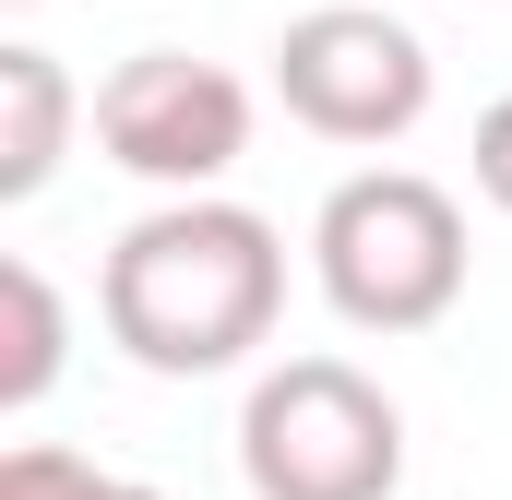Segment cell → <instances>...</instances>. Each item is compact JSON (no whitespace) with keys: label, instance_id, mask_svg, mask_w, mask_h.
Listing matches in <instances>:
<instances>
[{"label":"cell","instance_id":"obj_9","mask_svg":"<svg viewBox=\"0 0 512 500\" xmlns=\"http://www.w3.org/2000/svg\"><path fill=\"white\" fill-rule=\"evenodd\" d=\"M477 191L512 215V96H489V120H477Z\"/></svg>","mask_w":512,"mask_h":500},{"label":"cell","instance_id":"obj_8","mask_svg":"<svg viewBox=\"0 0 512 500\" xmlns=\"http://www.w3.org/2000/svg\"><path fill=\"white\" fill-rule=\"evenodd\" d=\"M0 500H167L120 477V465H84V453H60V441H12L0 453Z\"/></svg>","mask_w":512,"mask_h":500},{"label":"cell","instance_id":"obj_11","mask_svg":"<svg viewBox=\"0 0 512 500\" xmlns=\"http://www.w3.org/2000/svg\"><path fill=\"white\" fill-rule=\"evenodd\" d=\"M465 12H477V0H465Z\"/></svg>","mask_w":512,"mask_h":500},{"label":"cell","instance_id":"obj_7","mask_svg":"<svg viewBox=\"0 0 512 500\" xmlns=\"http://www.w3.org/2000/svg\"><path fill=\"white\" fill-rule=\"evenodd\" d=\"M72 358V310H60V286H48V262H0V417H24V405H48V381Z\"/></svg>","mask_w":512,"mask_h":500},{"label":"cell","instance_id":"obj_10","mask_svg":"<svg viewBox=\"0 0 512 500\" xmlns=\"http://www.w3.org/2000/svg\"><path fill=\"white\" fill-rule=\"evenodd\" d=\"M12 12H36V0H12Z\"/></svg>","mask_w":512,"mask_h":500},{"label":"cell","instance_id":"obj_5","mask_svg":"<svg viewBox=\"0 0 512 500\" xmlns=\"http://www.w3.org/2000/svg\"><path fill=\"white\" fill-rule=\"evenodd\" d=\"M96 143L143 191H215L251 155V84L227 60H191V48H131L96 84Z\"/></svg>","mask_w":512,"mask_h":500},{"label":"cell","instance_id":"obj_3","mask_svg":"<svg viewBox=\"0 0 512 500\" xmlns=\"http://www.w3.org/2000/svg\"><path fill=\"white\" fill-rule=\"evenodd\" d=\"M239 477L251 500H393L405 417L358 358H274L239 405Z\"/></svg>","mask_w":512,"mask_h":500},{"label":"cell","instance_id":"obj_1","mask_svg":"<svg viewBox=\"0 0 512 500\" xmlns=\"http://www.w3.org/2000/svg\"><path fill=\"white\" fill-rule=\"evenodd\" d=\"M96 322L155 381L239 370L286 322V239H274V215L227 203V191H167L143 227H120L108 274H96Z\"/></svg>","mask_w":512,"mask_h":500},{"label":"cell","instance_id":"obj_6","mask_svg":"<svg viewBox=\"0 0 512 500\" xmlns=\"http://www.w3.org/2000/svg\"><path fill=\"white\" fill-rule=\"evenodd\" d=\"M72 120H96L84 108V84L48 60V48H0V203H36L48 179H60V155H72Z\"/></svg>","mask_w":512,"mask_h":500},{"label":"cell","instance_id":"obj_2","mask_svg":"<svg viewBox=\"0 0 512 500\" xmlns=\"http://www.w3.org/2000/svg\"><path fill=\"white\" fill-rule=\"evenodd\" d=\"M310 274H322L334 322H358V334H429V322L465 310V274H477L465 203L441 179H417V167H358L310 215Z\"/></svg>","mask_w":512,"mask_h":500},{"label":"cell","instance_id":"obj_4","mask_svg":"<svg viewBox=\"0 0 512 500\" xmlns=\"http://www.w3.org/2000/svg\"><path fill=\"white\" fill-rule=\"evenodd\" d=\"M274 96L322 143H405L429 120L441 72H429V36L393 24L382 0H322V12H298L274 36Z\"/></svg>","mask_w":512,"mask_h":500}]
</instances>
